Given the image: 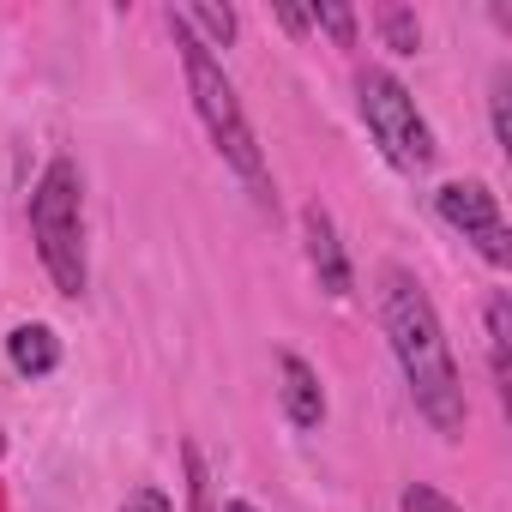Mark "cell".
Returning a JSON list of instances; mask_svg holds the SVG:
<instances>
[{
  "label": "cell",
  "mask_w": 512,
  "mask_h": 512,
  "mask_svg": "<svg viewBox=\"0 0 512 512\" xmlns=\"http://www.w3.org/2000/svg\"><path fill=\"white\" fill-rule=\"evenodd\" d=\"M380 320H386V338H392V356L404 368L416 410L434 422V434H446V440L464 434V386H458V362L446 350L440 314L422 296V284L398 266L380 278Z\"/></svg>",
  "instance_id": "obj_1"
},
{
  "label": "cell",
  "mask_w": 512,
  "mask_h": 512,
  "mask_svg": "<svg viewBox=\"0 0 512 512\" xmlns=\"http://www.w3.org/2000/svg\"><path fill=\"white\" fill-rule=\"evenodd\" d=\"M169 31H175V49H181V73H187V97H193V115L205 121V133H211V145H217V157L253 187V199L260 205H272L278 211V193H272V175H266V151H260V139H253V127H247V109H241V97H235V85H229V73H223V61L169 13Z\"/></svg>",
  "instance_id": "obj_2"
},
{
  "label": "cell",
  "mask_w": 512,
  "mask_h": 512,
  "mask_svg": "<svg viewBox=\"0 0 512 512\" xmlns=\"http://www.w3.org/2000/svg\"><path fill=\"white\" fill-rule=\"evenodd\" d=\"M31 235L43 253V272L55 278L61 296H85L91 266H85V181L73 157H55L43 181L31 187Z\"/></svg>",
  "instance_id": "obj_3"
},
{
  "label": "cell",
  "mask_w": 512,
  "mask_h": 512,
  "mask_svg": "<svg viewBox=\"0 0 512 512\" xmlns=\"http://www.w3.org/2000/svg\"><path fill=\"white\" fill-rule=\"evenodd\" d=\"M356 109H362V121H368V133H374V145H380V157L392 169H404V175L434 169V133H428L416 97L386 67H362L356 73Z\"/></svg>",
  "instance_id": "obj_4"
},
{
  "label": "cell",
  "mask_w": 512,
  "mask_h": 512,
  "mask_svg": "<svg viewBox=\"0 0 512 512\" xmlns=\"http://www.w3.org/2000/svg\"><path fill=\"white\" fill-rule=\"evenodd\" d=\"M434 211H440L446 229H458L482 253L488 266H512V235H506V217H500L494 187H482V181H446L434 193Z\"/></svg>",
  "instance_id": "obj_5"
},
{
  "label": "cell",
  "mask_w": 512,
  "mask_h": 512,
  "mask_svg": "<svg viewBox=\"0 0 512 512\" xmlns=\"http://www.w3.org/2000/svg\"><path fill=\"white\" fill-rule=\"evenodd\" d=\"M302 241H308V266H314V278H320V290L326 296H350V253H344V241H338V223H332V211L326 205H308L302 211Z\"/></svg>",
  "instance_id": "obj_6"
},
{
  "label": "cell",
  "mask_w": 512,
  "mask_h": 512,
  "mask_svg": "<svg viewBox=\"0 0 512 512\" xmlns=\"http://www.w3.org/2000/svg\"><path fill=\"white\" fill-rule=\"evenodd\" d=\"M278 398H284L290 428H320V422H326V392H320V374H314L296 350H278Z\"/></svg>",
  "instance_id": "obj_7"
},
{
  "label": "cell",
  "mask_w": 512,
  "mask_h": 512,
  "mask_svg": "<svg viewBox=\"0 0 512 512\" xmlns=\"http://www.w3.org/2000/svg\"><path fill=\"white\" fill-rule=\"evenodd\" d=\"M7 362H13L25 380H43V374L61 368V338H55L49 326H19V332L7 338Z\"/></svg>",
  "instance_id": "obj_8"
},
{
  "label": "cell",
  "mask_w": 512,
  "mask_h": 512,
  "mask_svg": "<svg viewBox=\"0 0 512 512\" xmlns=\"http://www.w3.org/2000/svg\"><path fill=\"white\" fill-rule=\"evenodd\" d=\"M482 320H488V368H494L500 392H512V296H506V290H494Z\"/></svg>",
  "instance_id": "obj_9"
},
{
  "label": "cell",
  "mask_w": 512,
  "mask_h": 512,
  "mask_svg": "<svg viewBox=\"0 0 512 512\" xmlns=\"http://www.w3.org/2000/svg\"><path fill=\"white\" fill-rule=\"evenodd\" d=\"M205 49H229L235 43V7H211V0H205V7H169Z\"/></svg>",
  "instance_id": "obj_10"
},
{
  "label": "cell",
  "mask_w": 512,
  "mask_h": 512,
  "mask_svg": "<svg viewBox=\"0 0 512 512\" xmlns=\"http://www.w3.org/2000/svg\"><path fill=\"white\" fill-rule=\"evenodd\" d=\"M380 37H386V49H398V55H416V49H422V25H416L410 7H386V13H380Z\"/></svg>",
  "instance_id": "obj_11"
},
{
  "label": "cell",
  "mask_w": 512,
  "mask_h": 512,
  "mask_svg": "<svg viewBox=\"0 0 512 512\" xmlns=\"http://www.w3.org/2000/svg\"><path fill=\"white\" fill-rule=\"evenodd\" d=\"M308 25H320L338 49H356V13H350V7H338V0H314Z\"/></svg>",
  "instance_id": "obj_12"
},
{
  "label": "cell",
  "mask_w": 512,
  "mask_h": 512,
  "mask_svg": "<svg viewBox=\"0 0 512 512\" xmlns=\"http://www.w3.org/2000/svg\"><path fill=\"white\" fill-rule=\"evenodd\" d=\"M506 97H512V73H494V97H488V115H494V145L512 157V115H506Z\"/></svg>",
  "instance_id": "obj_13"
},
{
  "label": "cell",
  "mask_w": 512,
  "mask_h": 512,
  "mask_svg": "<svg viewBox=\"0 0 512 512\" xmlns=\"http://www.w3.org/2000/svg\"><path fill=\"white\" fill-rule=\"evenodd\" d=\"M398 512H458L440 488H428V482H410L404 494H398Z\"/></svg>",
  "instance_id": "obj_14"
},
{
  "label": "cell",
  "mask_w": 512,
  "mask_h": 512,
  "mask_svg": "<svg viewBox=\"0 0 512 512\" xmlns=\"http://www.w3.org/2000/svg\"><path fill=\"white\" fill-rule=\"evenodd\" d=\"M121 512H175V500H169L163 488H133V494L121 500Z\"/></svg>",
  "instance_id": "obj_15"
},
{
  "label": "cell",
  "mask_w": 512,
  "mask_h": 512,
  "mask_svg": "<svg viewBox=\"0 0 512 512\" xmlns=\"http://www.w3.org/2000/svg\"><path fill=\"white\" fill-rule=\"evenodd\" d=\"M278 25H284V31H308V13H296V7H278Z\"/></svg>",
  "instance_id": "obj_16"
},
{
  "label": "cell",
  "mask_w": 512,
  "mask_h": 512,
  "mask_svg": "<svg viewBox=\"0 0 512 512\" xmlns=\"http://www.w3.org/2000/svg\"><path fill=\"white\" fill-rule=\"evenodd\" d=\"M223 512H253V506H247V500H229V506H223Z\"/></svg>",
  "instance_id": "obj_17"
},
{
  "label": "cell",
  "mask_w": 512,
  "mask_h": 512,
  "mask_svg": "<svg viewBox=\"0 0 512 512\" xmlns=\"http://www.w3.org/2000/svg\"><path fill=\"white\" fill-rule=\"evenodd\" d=\"M0 452H7V440H0Z\"/></svg>",
  "instance_id": "obj_18"
}]
</instances>
